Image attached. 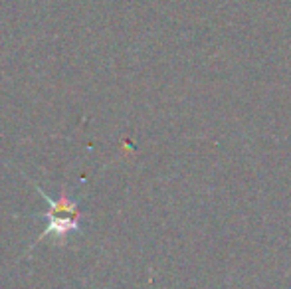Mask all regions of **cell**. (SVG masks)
Segmentation results:
<instances>
[{
  "instance_id": "obj_1",
  "label": "cell",
  "mask_w": 291,
  "mask_h": 289,
  "mask_svg": "<svg viewBox=\"0 0 291 289\" xmlns=\"http://www.w3.org/2000/svg\"><path fill=\"white\" fill-rule=\"evenodd\" d=\"M44 194V192H42ZM44 198L50 202L52 210H50V228L46 230L44 234H50V232H56L58 238L63 240L67 232H73L77 228V208H75L73 202L67 200V196H60V200H52L50 196Z\"/></svg>"
}]
</instances>
